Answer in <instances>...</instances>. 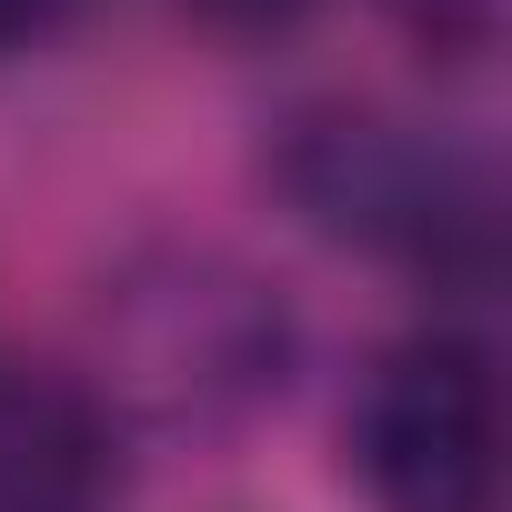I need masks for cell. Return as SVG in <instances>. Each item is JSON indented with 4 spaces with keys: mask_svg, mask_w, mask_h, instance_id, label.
Returning <instances> with one entry per match:
<instances>
[{
    "mask_svg": "<svg viewBox=\"0 0 512 512\" xmlns=\"http://www.w3.org/2000/svg\"><path fill=\"white\" fill-rule=\"evenodd\" d=\"M272 181L292 191L302 221H322L332 241L362 251H402V262H462L482 241V181L432 151L422 131L382 121V111H302L272 151Z\"/></svg>",
    "mask_w": 512,
    "mask_h": 512,
    "instance_id": "obj_1",
    "label": "cell"
},
{
    "mask_svg": "<svg viewBox=\"0 0 512 512\" xmlns=\"http://www.w3.org/2000/svg\"><path fill=\"white\" fill-rule=\"evenodd\" d=\"M362 472L382 512H492L502 482V382L462 332L402 342L362 392Z\"/></svg>",
    "mask_w": 512,
    "mask_h": 512,
    "instance_id": "obj_2",
    "label": "cell"
},
{
    "mask_svg": "<svg viewBox=\"0 0 512 512\" xmlns=\"http://www.w3.org/2000/svg\"><path fill=\"white\" fill-rule=\"evenodd\" d=\"M181 11H201L211 31H292L312 0H181Z\"/></svg>",
    "mask_w": 512,
    "mask_h": 512,
    "instance_id": "obj_3",
    "label": "cell"
},
{
    "mask_svg": "<svg viewBox=\"0 0 512 512\" xmlns=\"http://www.w3.org/2000/svg\"><path fill=\"white\" fill-rule=\"evenodd\" d=\"M71 11H81V0H0V51H31V41H51Z\"/></svg>",
    "mask_w": 512,
    "mask_h": 512,
    "instance_id": "obj_4",
    "label": "cell"
}]
</instances>
